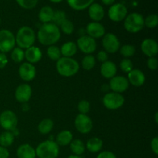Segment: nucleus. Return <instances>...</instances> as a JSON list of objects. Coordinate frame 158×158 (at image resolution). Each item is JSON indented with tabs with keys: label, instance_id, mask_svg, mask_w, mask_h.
I'll use <instances>...</instances> for the list:
<instances>
[{
	"label": "nucleus",
	"instance_id": "1",
	"mask_svg": "<svg viewBox=\"0 0 158 158\" xmlns=\"http://www.w3.org/2000/svg\"><path fill=\"white\" fill-rule=\"evenodd\" d=\"M60 28L52 23L42 25L37 33L39 42L43 46H52L60 40Z\"/></svg>",
	"mask_w": 158,
	"mask_h": 158
},
{
	"label": "nucleus",
	"instance_id": "2",
	"mask_svg": "<svg viewBox=\"0 0 158 158\" xmlns=\"http://www.w3.org/2000/svg\"><path fill=\"white\" fill-rule=\"evenodd\" d=\"M56 70L60 76L70 77L76 75L80 69L78 62L69 57H61L56 61Z\"/></svg>",
	"mask_w": 158,
	"mask_h": 158
},
{
	"label": "nucleus",
	"instance_id": "3",
	"mask_svg": "<svg viewBox=\"0 0 158 158\" xmlns=\"http://www.w3.org/2000/svg\"><path fill=\"white\" fill-rule=\"evenodd\" d=\"M15 38V44L21 49H28L33 46L35 41V33L32 28L23 26L18 30Z\"/></svg>",
	"mask_w": 158,
	"mask_h": 158
},
{
	"label": "nucleus",
	"instance_id": "4",
	"mask_svg": "<svg viewBox=\"0 0 158 158\" xmlns=\"http://www.w3.org/2000/svg\"><path fill=\"white\" fill-rule=\"evenodd\" d=\"M59 153V145L53 140H45L35 149V154L39 158H57Z\"/></svg>",
	"mask_w": 158,
	"mask_h": 158
},
{
	"label": "nucleus",
	"instance_id": "5",
	"mask_svg": "<svg viewBox=\"0 0 158 158\" xmlns=\"http://www.w3.org/2000/svg\"><path fill=\"white\" fill-rule=\"evenodd\" d=\"M124 29L131 33H137L144 27V18L137 12H133L124 19Z\"/></svg>",
	"mask_w": 158,
	"mask_h": 158
},
{
	"label": "nucleus",
	"instance_id": "6",
	"mask_svg": "<svg viewBox=\"0 0 158 158\" xmlns=\"http://www.w3.org/2000/svg\"><path fill=\"white\" fill-rule=\"evenodd\" d=\"M124 97L118 93H107L103 98V103L105 107L110 110L120 109L124 104Z\"/></svg>",
	"mask_w": 158,
	"mask_h": 158
},
{
	"label": "nucleus",
	"instance_id": "7",
	"mask_svg": "<svg viewBox=\"0 0 158 158\" xmlns=\"http://www.w3.org/2000/svg\"><path fill=\"white\" fill-rule=\"evenodd\" d=\"M15 46V38L13 33L8 29L0 30V52L2 53L10 52Z\"/></svg>",
	"mask_w": 158,
	"mask_h": 158
},
{
	"label": "nucleus",
	"instance_id": "8",
	"mask_svg": "<svg viewBox=\"0 0 158 158\" xmlns=\"http://www.w3.org/2000/svg\"><path fill=\"white\" fill-rule=\"evenodd\" d=\"M18 124V118L13 111L5 110L0 114V126L6 131H12Z\"/></svg>",
	"mask_w": 158,
	"mask_h": 158
},
{
	"label": "nucleus",
	"instance_id": "9",
	"mask_svg": "<svg viewBox=\"0 0 158 158\" xmlns=\"http://www.w3.org/2000/svg\"><path fill=\"white\" fill-rule=\"evenodd\" d=\"M102 45L107 53H115L120 48V40L114 33L105 34L103 36Z\"/></svg>",
	"mask_w": 158,
	"mask_h": 158
},
{
	"label": "nucleus",
	"instance_id": "10",
	"mask_svg": "<svg viewBox=\"0 0 158 158\" xmlns=\"http://www.w3.org/2000/svg\"><path fill=\"white\" fill-rule=\"evenodd\" d=\"M74 125L80 134H89L93 128V121L86 114H78L74 120Z\"/></svg>",
	"mask_w": 158,
	"mask_h": 158
},
{
	"label": "nucleus",
	"instance_id": "11",
	"mask_svg": "<svg viewBox=\"0 0 158 158\" xmlns=\"http://www.w3.org/2000/svg\"><path fill=\"white\" fill-rule=\"evenodd\" d=\"M77 48L82 52L87 55H90L95 52L97 49V43L94 39L91 38L89 35H83L77 40Z\"/></svg>",
	"mask_w": 158,
	"mask_h": 158
},
{
	"label": "nucleus",
	"instance_id": "12",
	"mask_svg": "<svg viewBox=\"0 0 158 158\" xmlns=\"http://www.w3.org/2000/svg\"><path fill=\"white\" fill-rule=\"evenodd\" d=\"M127 15V9L124 5L117 3L111 6L108 11V16L112 21L119 23L124 19Z\"/></svg>",
	"mask_w": 158,
	"mask_h": 158
},
{
	"label": "nucleus",
	"instance_id": "13",
	"mask_svg": "<svg viewBox=\"0 0 158 158\" xmlns=\"http://www.w3.org/2000/svg\"><path fill=\"white\" fill-rule=\"evenodd\" d=\"M127 79L122 76H115L110 80V88L114 93L122 94L129 88Z\"/></svg>",
	"mask_w": 158,
	"mask_h": 158
},
{
	"label": "nucleus",
	"instance_id": "14",
	"mask_svg": "<svg viewBox=\"0 0 158 158\" xmlns=\"http://www.w3.org/2000/svg\"><path fill=\"white\" fill-rule=\"evenodd\" d=\"M19 74L20 78L24 81H32L35 79L36 75V69L33 65L26 62L23 63V64H21L19 68Z\"/></svg>",
	"mask_w": 158,
	"mask_h": 158
},
{
	"label": "nucleus",
	"instance_id": "15",
	"mask_svg": "<svg viewBox=\"0 0 158 158\" xmlns=\"http://www.w3.org/2000/svg\"><path fill=\"white\" fill-rule=\"evenodd\" d=\"M32 97V88L29 84H20L15 92V100L19 103H26Z\"/></svg>",
	"mask_w": 158,
	"mask_h": 158
},
{
	"label": "nucleus",
	"instance_id": "16",
	"mask_svg": "<svg viewBox=\"0 0 158 158\" xmlns=\"http://www.w3.org/2000/svg\"><path fill=\"white\" fill-rule=\"evenodd\" d=\"M127 80L129 83L132 84L135 87H140L143 86L146 80L144 73L138 69H133L130 73H128Z\"/></svg>",
	"mask_w": 158,
	"mask_h": 158
},
{
	"label": "nucleus",
	"instance_id": "17",
	"mask_svg": "<svg viewBox=\"0 0 158 158\" xmlns=\"http://www.w3.org/2000/svg\"><path fill=\"white\" fill-rule=\"evenodd\" d=\"M141 50L148 57H155L158 53V44L152 39H146L141 43Z\"/></svg>",
	"mask_w": 158,
	"mask_h": 158
},
{
	"label": "nucleus",
	"instance_id": "18",
	"mask_svg": "<svg viewBox=\"0 0 158 158\" xmlns=\"http://www.w3.org/2000/svg\"><path fill=\"white\" fill-rule=\"evenodd\" d=\"M86 32L88 35L93 39H100L105 35L104 26L97 22L89 23L86 26Z\"/></svg>",
	"mask_w": 158,
	"mask_h": 158
},
{
	"label": "nucleus",
	"instance_id": "19",
	"mask_svg": "<svg viewBox=\"0 0 158 158\" xmlns=\"http://www.w3.org/2000/svg\"><path fill=\"white\" fill-rule=\"evenodd\" d=\"M43 57V53L40 49L37 46H31L25 51V59L27 60V63L33 64L41 60Z\"/></svg>",
	"mask_w": 158,
	"mask_h": 158
},
{
	"label": "nucleus",
	"instance_id": "20",
	"mask_svg": "<svg viewBox=\"0 0 158 158\" xmlns=\"http://www.w3.org/2000/svg\"><path fill=\"white\" fill-rule=\"evenodd\" d=\"M117 71V68L115 63L109 60L102 63L100 66V73L106 79H111L115 77Z\"/></svg>",
	"mask_w": 158,
	"mask_h": 158
},
{
	"label": "nucleus",
	"instance_id": "21",
	"mask_svg": "<svg viewBox=\"0 0 158 158\" xmlns=\"http://www.w3.org/2000/svg\"><path fill=\"white\" fill-rule=\"evenodd\" d=\"M89 16L94 22L99 23L104 17V10L102 6L98 3H93L89 6Z\"/></svg>",
	"mask_w": 158,
	"mask_h": 158
},
{
	"label": "nucleus",
	"instance_id": "22",
	"mask_svg": "<svg viewBox=\"0 0 158 158\" xmlns=\"http://www.w3.org/2000/svg\"><path fill=\"white\" fill-rule=\"evenodd\" d=\"M18 158H35V150L28 143L20 145L16 151Z\"/></svg>",
	"mask_w": 158,
	"mask_h": 158
},
{
	"label": "nucleus",
	"instance_id": "23",
	"mask_svg": "<svg viewBox=\"0 0 158 158\" xmlns=\"http://www.w3.org/2000/svg\"><path fill=\"white\" fill-rule=\"evenodd\" d=\"M77 43H73V42H67V43H64L63 46L60 48V52H61V55L63 56V57H69L72 58L77 52Z\"/></svg>",
	"mask_w": 158,
	"mask_h": 158
},
{
	"label": "nucleus",
	"instance_id": "24",
	"mask_svg": "<svg viewBox=\"0 0 158 158\" xmlns=\"http://www.w3.org/2000/svg\"><path fill=\"white\" fill-rule=\"evenodd\" d=\"M69 6L74 10L82 11L89 8L94 0H66Z\"/></svg>",
	"mask_w": 158,
	"mask_h": 158
},
{
	"label": "nucleus",
	"instance_id": "25",
	"mask_svg": "<svg viewBox=\"0 0 158 158\" xmlns=\"http://www.w3.org/2000/svg\"><path fill=\"white\" fill-rule=\"evenodd\" d=\"M54 11L49 6H44L40 9L39 12V19L40 22L44 23H49L52 21V16H53Z\"/></svg>",
	"mask_w": 158,
	"mask_h": 158
},
{
	"label": "nucleus",
	"instance_id": "26",
	"mask_svg": "<svg viewBox=\"0 0 158 158\" xmlns=\"http://www.w3.org/2000/svg\"><path fill=\"white\" fill-rule=\"evenodd\" d=\"M103 140L98 137H92L86 142V148L89 152L97 153L99 152L103 148Z\"/></svg>",
	"mask_w": 158,
	"mask_h": 158
},
{
	"label": "nucleus",
	"instance_id": "27",
	"mask_svg": "<svg viewBox=\"0 0 158 158\" xmlns=\"http://www.w3.org/2000/svg\"><path fill=\"white\" fill-rule=\"evenodd\" d=\"M73 140V134L69 131H63L56 136V143L59 146H66Z\"/></svg>",
	"mask_w": 158,
	"mask_h": 158
},
{
	"label": "nucleus",
	"instance_id": "28",
	"mask_svg": "<svg viewBox=\"0 0 158 158\" xmlns=\"http://www.w3.org/2000/svg\"><path fill=\"white\" fill-rule=\"evenodd\" d=\"M69 148H70L71 151L73 153L74 155L80 156L84 153L86 147H85L84 143L81 140L79 139H76L71 141L69 143Z\"/></svg>",
	"mask_w": 158,
	"mask_h": 158
},
{
	"label": "nucleus",
	"instance_id": "29",
	"mask_svg": "<svg viewBox=\"0 0 158 158\" xmlns=\"http://www.w3.org/2000/svg\"><path fill=\"white\" fill-rule=\"evenodd\" d=\"M54 126L53 121L51 119H44L40 122L38 125V131L42 134H48L52 130Z\"/></svg>",
	"mask_w": 158,
	"mask_h": 158
},
{
	"label": "nucleus",
	"instance_id": "30",
	"mask_svg": "<svg viewBox=\"0 0 158 158\" xmlns=\"http://www.w3.org/2000/svg\"><path fill=\"white\" fill-rule=\"evenodd\" d=\"M14 142V135L11 131H5L0 134V146L7 148Z\"/></svg>",
	"mask_w": 158,
	"mask_h": 158
},
{
	"label": "nucleus",
	"instance_id": "31",
	"mask_svg": "<svg viewBox=\"0 0 158 158\" xmlns=\"http://www.w3.org/2000/svg\"><path fill=\"white\" fill-rule=\"evenodd\" d=\"M46 53H47L48 57L52 61H57L58 60H60L62 57L61 52H60V49L56 46H49L48 47L47 51H46Z\"/></svg>",
	"mask_w": 158,
	"mask_h": 158
},
{
	"label": "nucleus",
	"instance_id": "32",
	"mask_svg": "<svg viewBox=\"0 0 158 158\" xmlns=\"http://www.w3.org/2000/svg\"><path fill=\"white\" fill-rule=\"evenodd\" d=\"M82 67L85 70H91L96 65V59L92 55H86L82 60Z\"/></svg>",
	"mask_w": 158,
	"mask_h": 158
},
{
	"label": "nucleus",
	"instance_id": "33",
	"mask_svg": "<svg viewBox=\"0 0 158 158\" xmlns=\"http://www.w3.org/2000/svg\"><path fill=\"white\" fill-rule=\"evenodd\" d=\"M11 58L12 61L16 63H22L25 59V52L19 47H15L11 53Z\"/></svg>",
	"mask_w": 158,
	"mask_h": 158
},
{
	"label": "nucleus",
	"instance_id": "34",
	"mask_svg": "<svg viewBox=\"0 0 158 158\" xmlns=\"http://www.w3.org/2000/svg\"><path fill=\"white\" fill-rule=\"evenodd\" d=\"M66 19V15L63 11L61 10H57L56 12H54L53 16H52V22L53 24H55L56 26H60V25Z\"/></svg>",
	"mask_w": 158,
	"mask_h": 158
},
{
	"label": "nucleus",
	"instance_id": "35",
	"mask_svg": "<svg viewBox=\"0 0 158 158\" xmlns=\"http://www.w3.org/2000/svg\"><path fill=\"white\" fill-rule=\"evenodd\" d=\"M120 52L123 56H124L125 58L127 59L129 57L133 56L134 55L136 52L135 47L132 45H123V46L120 48Z\"/></svg>",
	"mask_w": 158,
	"mask_h": 158
},
{
	"label": "nucleus",
	"instance_id": "36",
	"mask_svg": "<svg viewBox=\"0 0 158 158\" xmlns=\"http://www.w3.org/2000/svg\"><path fill=\"white\" fill-rule=\"evenodd\" d=\"M158 25V16L156 14H151L144 19V26L149 29H154Z\"/></svg>",
	"mask_w": 158,
	"mask_h": 158
},
{
	"label": "nucleus",
	"instance_id": "37",
	"mask_svg": "<svg viewBox=\"0 0 158 158\" xmlns=\"http://www.w3.org/2000/svg\"><path fill=\"white\" fill-rule=\"evenodd\" d=\"M60 29H61L62 32L63 33L66 34V35H70L74 31V25L73 23L69 19H66L61 25H60Z\"/></svg>",
	"mask_w": 158,
	"mask_h": 158
},
{
	"label": "nucleus",
	"instance_id": "38",
	"mask_svg": "<svg viewBox=\"0 0 158 158\" xmlns=\"http://www.w3.org/2000/svg\"><path fill=\"white\" fill-rule=\"evenodd\" d=\"M19 6L25 9H32L38 3V0H15Z\"/></svg>",
	"mask_w": 158,
	"mask_h": 158
},
{
	"label": "nucleus",
	"instance_id": "39",
	"mask_svg": "<svg viewBox=\"0 0 158 158\" xmlns=\"http://www.w3.org/2000/svg\"><path fill=\"white\" fill-rule=\"evenodd\" d=\"M120 67L123 72L128 73H130L134 69L133 68L134 67V65H133V63L131 62V60H129V59H124V60H123L120 62Z\"/></svg>",
	"mask_w": 158,
	"mask_h": 158
},
{
	"label": "nucleus",
	"instance_id": "40",
	"mask_svg": "<svg viewBox=\"0 0 158 158\" xmlns=\"http://www.w3.org/2000/svg\"><path fill=\"white\" fill-rule=\"evenodd\" d=\"M77 108H78V110L80 114H86L87 113H89V110H90V103L87 100H83L78 103Z\"/></svg>",
	"mask_w": 158,
	"mask_h": 158
},
{
	"label": "nucleus",
	"instance_id": "41",
	"mask_svg": "<svg viewBox=\"0 0 158 158\" xmlns=\"http://www.w3.org/2000/svg\"><path fill=\"white\" fill-rule=\"evenodd\" d=\"M147 65H148V68L151 70H156L157 69L158 66V61L156 57H150L147 62Z\"/></svg>",
	"mask_w": 158,
	"mask_h": 158
},
{
	"label": "nucleus",
	"instance_id": "42",
	"mask_svg": "<svg viewBox=\"0 0 158 158\" xmlns=\"http://www.w3.org/2000/svg\"><path fill=\"white\" fill-rule=\"evenodd\" d=\"M97 60L100 63H105L108 60V53L105 50H101L97 53Z\"/></svg>",
	"mask_w": 158,
	"mask_h": 158
},
{
	"label": "nucleus",
	"instance_id": "43",
	"mask_svg": "<svg viewBox=\"0 0 158 158\" xmlns=\"http://www.w3.org/2000/svg\"><path fill=\"white\" fill-rule=\"evenodd\" d=\"M97 158H117L115 154H114L111 151H103V152H100V154H98Z\"/></svg>",
	"mask_w": 158,
	"mask_h": 158
},
{
	"label": "nucleus",
	"instance_id": "44",
	"mask_svg": "<svg viewBox=\"0 0 158 158\" xmlns=\"http://www.w3.org/2000/svg\"><path fill=\"white\" fill-rule=\"evenodd\" d=\"M151 148L153 152L157 155L158 154V137H155L152 139L151 142Z\"/></svg>",
	"mask_w": 158,
	"mask_h": 158
},
{
	"label": "nucleus",
	"instance_id": "45",
	"mask_svg": "<svg viewBox=\"0 0 158 158\" xmlns=\"http://www.w3.org/2000/svg\"><path fill=\"white\" fill-rule=\"evenodd\" d=\"M8 64V58L6 55L2 52H0V69H4Z\"/></svg>",
	"mask_w": 158,
	"mask_h": 158
},
{
	"label": "nucleus",
	"instance_id": "46",
	"mask_svg": "<svg viewBox=\"0 0 158 158\" xmlns=\"http://www.w3.org/2000/svg\"><path fill=\"white\" fill-rule=\"evenodd\" d=\"M9 152L6 148L0 146V158H9Z\"/></svg>",
	"mask_w": 158,
	"mask_h": 158
},
{
	"label": "nucleus",
	"instance_id": "47",
	"mask_svg": "<svg viewBox=\"0 0 158 158\" xmlns=\"http://www.w3.org/2000/svg\"><path fill=\"white\" fill-rule=\"evenodd\" d=\"M101 1L102 2L104 5H106V6H110V5L114 4L115 0H101Z\"/></svg>",
	"mask_w": 158,
	"mask_h": 158
},
{
	"label": "nucleus",
	"instance_id": "48",
	"mask_svg": "<svg viewBox=\"0 0 158 158\" xmlns=\"http://www.w3.org/2000/svg\"><path fill=\"white\" fill-rule=\"evenodd\" d=\"M67 158H82L80 156H77V155H74V154H73V155H70Z\"/></svg>",
	"mask_w": 158,
	"mask_h": 158
},
{
	"label": "nucleus",
	"instance_id": "49",
	"mask_svg": "<svg viewBox=\"0 0 158 158\" xmlns=\"http://www.w3.org/2000/svg\"><path fill=\"white\" fill-rule=\"evenodd\" d=\"M154 118H155V122L156 123H158V113L157 112L155 114V115H154Z\"/></svg>",
	"mask_w": 158,
	"mask_h": 158
},
{
	"label": "nucleus",
	"instance_id": "50",
	"mask_svg": "<svg viewBox=\"0 0 158 158\" xmlns=\"http://www.w3.org/2000/svg\"><path fill=\"white\" fill-rule=\"evenodd\" d=\"M49 1H51L52 2H54V3H59V2H61L63 0H49Z\"/></svg>",
	"mask_w": 158,
	"mask_h": 158
},
{
	"label": "nucleus",
	"instance_id": "51",
	"mask_svg": "<svg viewBox=\"0 0 158 158\" xmlns=\"http://www.w3.org/2000/svg\"><path fill=\"white\" fill-rule=\"evenodd\" d=\"M0 24H1V19H0Z\"/></svg>",
	"mask_w": 158,
	"mask_h": 158
}]
</instances>
